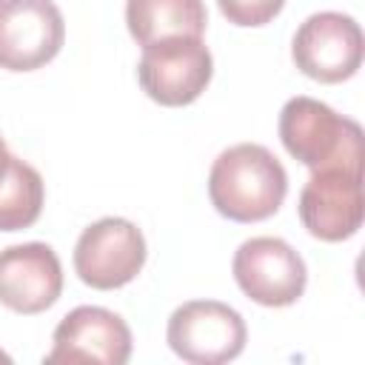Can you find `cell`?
<instances>
[{"label":"cell","instance_id":"obj_16","mask_svg":"<svg viewBox=\"0 0 365 365\" xmlns=\"http://www.w3.org/2000/svg\"><path fill=\"white\" fill-rule=\"evenodd\" d=\"M0 362H9V354H3V351H0Z\"/></svg>","mask_w":365,"mask_h":365},{"label":"cell","instance_id":"obj_13","mask_svg":"<svg viewBox=\"0 0 365 365\" xmlns=\"http://www.w3.org/2000/svg\"><path fill=\"white\" fill-rule=\"evenodd\" d=\"M46 200L43 177L34 165L11 154L0 174V231H23L37 222Z\"/></svg>","mask_w":365,"mask_h":365},{"label":"cell","instance_id":"obj_6","mask_svg":"<svg viewBox=\"0 0 365 365\" xmlns=\"http://www.w3.org/2000/svg\"><path fill=\"white\" fill-rule=\"evenodd\" d=\"M240 291L265 308L294 305L308 282L302 257L279 237H251L245 240L231 262Z\"/></svg>","mask_w":365,"mask_h":365},{"label":"cell","instance_id":"obj_8","mask_svg":"<svg viewBox=\"0 0 365 365\" xmlns=\"http://www.w3.org/2000/svg\"><path fill=\"white\" fill-rule=\"evenodd\" d=\"M66 23L54 0H0V68L34 71L57 57Z\"/></svg>","mask_w":365,"mask_h":365},{"label":"cell","instance_id":"obj_14","mask_svg":"<svg viewBox=\"0 0 365 365\" xmlns=\"http://www.w3.org/2000/svg\"><path fill=\"white\" fill-rule=\"evenodd\" d=\"M217 3H220L222 17L242 29L271 23L285 6V0H217Z\"/></svg>","mask_w":365,"mask_h":365},{"label":"cell","instance_id":"obj_9","mask_svg":"<svg viewBox=\"0 0 365 365\" xmlns=\"http://www.w3.org/2000/svg\"><path fill=\"white\" fill-rule=\"evenodd\" d=\"M299 220L311 237L342 242L354 237L365 217L362 171L328 165L317 168L299 191Z\"/></svg>","mask_w":365,"mask_h":365},{"label":"cell","instance_id":"obj_7","mask_svg":"<svg viewBox=\"0 0 365 365\" xmlns=\"http://www.w3.org/2000/svg\"><path fill=\"white\" fill-rule=\"evenodd\" d=\"M297 68L319 83H342L362 66V29L342 11H317L294 34Z\"/></svg>","mask_w":365,"mask_h":365},{"label":"cell","instance_id":"obj_2","mask_svg":"<svg viewBox=\"0 0 365 365\" xmlns=\"http://www.w3.org/2000/svg\"><path fill=\"white\" fill-rule=\"evenodd\" d=\"M285 151L311 171L342 165L362 171V128L314 97H291L279 111Z\"/></svg>","mask_w":365,"mask_h":365},{"label":"cell","instance_id":"obj_11","mask_svg":"<svg viewBox=\"0 0 365 365\" xmlns=\"http://www.w3.org/2000/svg\"><path fill=\"white\" fill-rule=\"evenodd\" d=\"M63 294V268L51 245L23 242L0 251V302L17 314H40Z\"/></svg>","mask_w":365,"mask_h":365},{"label":"cell","instance_id":"obj_10","mask_svg":"<svg viewBox=\"0 0 365 365\" xmlns=\"http://www.w3.org/2000/svg\"><path fill=\"white\" fill-rule=\"evenodd\" d=\"M131 356V331L125 319L100 305L68 311L54 328V348L46 362H103L123 365Z\"/></svg>","mask_w":365,"mask_h":365},{"label":"cell","instance_id":"obj_3","mask_svg":"<svg viewBox=\"0 0 365 365\" xmlns=\"http://www.w3.org/2000/svg\"><path fill=\"white\" fill-rule=\"evenodd\" d=\"M214 60L202 37H168L143 46L137 80L143 91L168 108L194 103L211 83Z\"/></svg>","mask_w":365,"mask_h":365},{"label":"cell","instance_id":"obj_5","mask_svg":"<svg viewBox=\"0 0 365 365\" xmlns=\"http://www.w3.org/2000/svg\"><path fill=\"white\" fill-rule=\"evenodd\" d=\"M145 265V237L123 217H103L91 222L74 245L77 277L97 288L114 291L128 285Z\"/></svg>","mask_w":365,"mask_h":365},{"label":"cell","instance_id":"obj_1","mask_svg":"<svg viewBox=\"0 0 365 365\" xmlns=\"http://www.w3.org/2000/svg\"><path fill=\"white\" fill-rule=\"evenodd\" d=\"M288 194L282 163L257 143L225 148L208 174L211 205L234 222H259L279 211Z\"/></svg>","mask_w":365,"mask_h":365},{"label":"cell","instance_id":"obj_12","mask_svg":"<svg viewBox=\"0 0 365 365\" xmlns=\"http://www.w3.org/2000/svg\"><path fill=\"white\" fill-rule=\"evenodd\" d=\"M125 23L137 46L168 37H202L208 14L202 0H128Z\"/></svg>","mask_w":365,"mask_h":365},{"label":"cell","instance_id":"obj_15","mask_svg":"<svg viewBox=\"0 0 365 365\" xmlns=\"http://www.w3.org/2000/svg\"><path fill=\"white\" fill-rule=\"evenodd\" d=\"M9 160H11V154H9V148H6V143H3V137H0V174L6 171Z\"/></svg>","mask_w":365,"mask_h":365},{"label":"cell","instance_id":"obj_4","mask_svg":"<svg viewBox=\"0 0 365 365\" xmlns=\"http://www.w3.org/2000/svg\"><path fill=\"white\" fill-rule=\"evenodd\" d=\"M242 317L217 299H191L180 305L171 319L165 339L171 351L191 365H220L231 362L245 348Z\"/></svg>","mask_w":365,"mask_h":365}]
</instances>
